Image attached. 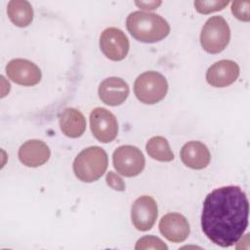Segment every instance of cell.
<instances>
[{"mask_svg":"<svg viewBox=\"0 0 250 250\" xmlns=\"http://www.w3.org/2000/svg\"><path fill=\"white\" fill-rule=\"evenodd\" d=\"M157 204L148 195L138 197L131 208V220L134 227L141 230H149L157 219Z\"/></svg>","mask_w":250,"mask_h":250,"instance_id":"9c48e42d","label":"cell"},{"mask_svg":"<svg viewBox=\"0 0 250 250\" xmlns=\"http://www.w3.org/2000/svg\"><path fill=\"white\" fill-rule=\"evenodd\" d=\"M129 33L138 41L155 43L161 41L170 33V25L161 16L143 11H135L126 19Z\"/></svg>","mask_w":250,"mask_h":250,"instance_id":"7a4b0ae2","label":"cell"},{"mask_svg":"<svg viewBox=\"0 0 250 250\" xmlns=\"http://www.w3.org/2000/svg\"><path fill=\"white\" fill-rule=\"evenodd\" d=\"M195 10L200 14H211L217 11L223 10L228 6L229 1H219V0H209V1H194Z\"/></svg>","mask_w":250,"mask_h":250,"instance_id":"d6986e66","label":"cell"},{"mask_svg":"<svg viewBox=\"0 0 250 250\" xmlns=\"http://www.w3.org/2000/svg\"><path fill=\"white\" fill-rule=\"evenodd\" d=\"M108 164L104 148L94 146L78 153L73 161V172L78 180L85 183L98 181L105 172Z\"/></svg>","mask_w":250,"mask_h":250,"instance_id":"3957f363","label":"cell"},{"mask_svg":"<svg viewBox=\"0 0 250 250\" xmlns=\"http://www.w3.org/2000/svg\"><path fill=\"white\" fill-rule=\"evenodd\" d=\"M112 163L120 175L135 177L144 170L146 159L143 152L137 146L124 145L118 146L113 151Z\"/></svg>","mask_w":250,"mask_h":250,"instance_id":"8992f818","label":"cell"},{"mask_svg":"<svg viewBox=\"0 0 250 250\" xmlns=\"http://www.w3.org/2000/svg\"><path fill=\"white\" fill-rule=\"evenodd\" d=\"M8 77L22 86H34L41 80V70L32 62L25 59H13L6 65Z\"/></svg>","mask_w":250,"mask_h":250,"instance_id":"30bf717a","label":"cell"},{"mask_svg":"<svg viewBox=\"0 0 250 250\" xmlns=\"http://www.w3.org/2000/svg\"><path fill=\"white\" fill-rule=\"evenodd\" d=\"M180 156L187 167L194 170H201L207 167L211 159L208 147L198 141H190L185 144L181 149Z\"/></svg>","mask_w":250,"mask_h":250,"instance_id":"9a60e30c","label":"cell"},{"mask_svg":"<svg viewBox=\"0 0 250 250\" xmlns=\"http://www.w3.org/2000/svg\"><path fill=\"white\" fill-rule=\"evenodd\" d=\"M230 39V29L227 21L221 16L209 18L200 33V44L204 51L218 54L226 49Z\"/></svg>","mask_w":250,"mask_h":250,"instance_id":"5b68a950","label":"cell"},{"mask_svg":"<svg viewBox=\"0 0 250 250\" xmlns=\"http://www.w3.org/2000/svg\"><path fill=\"white\" fill-rule=\"evenodd\" d=\"M7 14L10 21L19 27L29 25L33 20L31 4L25 0H12L8 3Z\"/></svg>","mask_w":250,"mask_h":250,"instance_id":"e0dca14e","label":"cell"},{"mask_svg":"<svg viewBox=\"0 0 250 250\" xmlns=\"http://www.w3.org/2000/svg\"><path fill=\"white\" fill-rule=\"evenodd\" d=\"M239 71V66L235 62L231 60H221L208 68L206 80L213 87H227L238 78Z\"/></svg>","mask_w":250,"mask_h":250,"instance_id":"7c38bea8","label":"cell"},{"mask_svg":"<svg viewBox=\"0 0 250 250\" xmlns=\"http://www.w3.org/2000/svg\"><path fill=\"white\" fill-rule=\"evenodd\" d=\"M146 149L147 154L155 160L169 162L174 159V153L164 137L155 136L150 138L146 145Z\"/></svg>","mask_w":250,"mask_h":250,"instance_id":"ac0fdd59","label":"cell"},{"mask_svg":"<svg viewBox=\"0 0 250 250\" xmlns=\"http://www.w3.org/2000/svg\"><path fill=\"white\" fill-rule=\"evenodd\" d=\"M90 127L93 136L101 143L113 141L118 133V123L113 113L104 107H96L90 113Z\"/></svg>","mask_w":250,"mask_h":250,"instance_id":"52a82bcc","label":"cell"},{"mask_svg":"<svg viewBox=\"0 0 250 250\" xmlns=\"http://www.w3.org/2000/svg\"><path fill=\"white\" fill-rule=\"evenodd\" d=\"M129 40L126 34L117 27L105 28L100 36V48L109 60L119 62L125 59L129 52Z\"/></svg>","mask_w":250,"mask_h":250,"instance_id":"ba28073f","label":"cell"},{"mask_svg":"<svg viewBox=\"0 0 250 250\" xmlns=\"http://www.w3.org/2000/svg\"><path fill=\"white\" fill-rule=\"evenodd\" d=\"M231 13L242 21L250 20V2L249 1H233L231 3Z\"/></svg>","mask_w":250,"mask_h":250,"instance_id":"44dd1931","label":"cell"},{"mask_svg":"<svg viewBox=\"0 0 250 250\" xmlns=\"http://www.w3.org/2000/svg\"><path fill=\"white\" fill-rule=\"evenodd\" d=\"M105 180H106V184L111 188H113L115 190H118V191H123L125 189V183H124V181L117 174H115L114 172L109 171L106 174Z\"/></svg>","mask_w":250,"mask_h":250,"instance_id":"7402d4cb","label":"cell"},{"mask_svg":"<svg viewBox=\"0 0 250 250\" xmlns=\"http://www.w3.org/2000/svg\"><path fill=\"white\" fill-rule=\"evenodd\" d=\"M60 128L68 138H78L86 129V119L81 111L73 107H67L62 111L59 118Z\"/></svg>","mask_w":250,"mask_h":250,"instance_id":"2e32d148","label":"cell"},{"mask_svg":"<svg viewBox=\"0 0 250 250\" xmlns=\"http://www.w3.org/2000/svg\"><path fill=\"white\" fill-rule=\"evenodd\" d=\"M159 230L169 241L179 243L185 241L189 234V225L185 216L172 212L164 215L159 221Z\"/></svg>","mask_w":250,"mask_h":250,"instance_id":"8fae6325","label":"cell"},{"mask_svg":"<svg viewBox=\"0 0 250 250\" xmlns=\"http://www.w3.org/2000/svg\"><path fill=\"white\" fill-rule=\"evenodd\" d=\"M136 250H145V249H157V250H167L168 246L157 236L152 235H146L144 237H141L136 245Z\"/></svg>","mask_w":250,"mask_h":250,"instance_id":"ffe728a7","label":"cell"},{"mask_svg":"<svg viewBox=\"0 0 250 250\" xmlns=\"http://www.w3.org/2000/svg\"><path fill=\"white\" fill-rule=\"evenodd\" d=\"M248 215V199L239 187L218 188L212 190L203 202L202 231L219 246H232L246 230Z\"/></svg>","mask_w":250,"mask_h":250,"instance_id":"6da1fadb","label":"cell"},{"mask_svg":"<svg viewBox=\"0 0 250 250\" xmlns=\"http://www.w3.org/2000/svg\"><path fill=\"white\" fill-rule=\"evenodd\" d=\"M129 86L122 78H105L99 86L98 93L102 102L107 105L116 106L122 104L129 96Z\"/></svg>","mask_w":250,"mask_h":250,"instance_id":"4fadbf2b","label":"cell"},{"mask_svg":"<svg viewBox=\"0 0 250 250\" xmlns=\"http://www.w3.org/2000/svg\"><path fill=\"white\" fill-rule=\"evenodd\" d=\"M51 155L49 146L40 140H28L19 148L20 161L27 167H38L45 164Z\"/></svg>","mask_w":250,"mask_h":250,"instance_id":"5bb4252c","label":"cell"},{"mask_svg":"<svg viewBox=\"0 0 250 250\" xmlns=\"http://www.w3.org/2000/svg\"><path fill=\"white\" fill-rule=\"evenodd\" d=\"M167 91V80L157 71H146L140 74L134 83L135 96L146 104L160 102L166 96Z\"/></svg>","mask_w":250,"mask_h":250,"instance_id":"277c9868","label":"cell"},{"mask_svg":"<svg viewBox=\"0 0 250 250\" xmlns=\"http://www.w3.org/2000/svg\"><path fill=\"white\" fill-rule=\"evenodd\" d=\"M161 1H141V2H138L136 1L135 4L140 7L141 9H144V10H155L159 5H161Z\"/></svg>","mask_w":250,"mask_h":250,"instance_id":"603a6c76","label":"cell"}]
</instances>
